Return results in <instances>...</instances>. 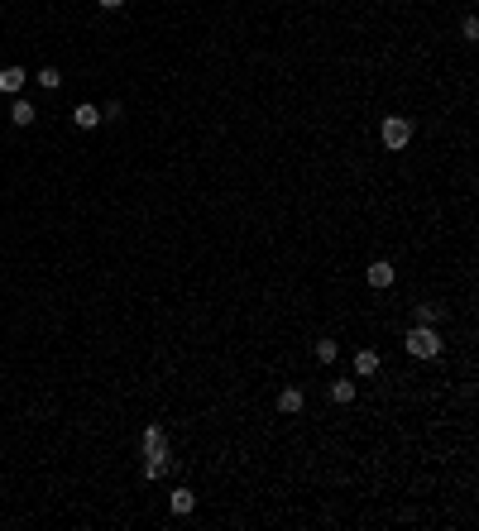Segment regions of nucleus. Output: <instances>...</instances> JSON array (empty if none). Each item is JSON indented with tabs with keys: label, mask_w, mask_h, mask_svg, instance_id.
<instances>
[{
	"label": "nucleus",
	"mask_w": 479,
	"mask_h": 531,
	"mask_svg": "<svg viewBox=\"0 0 479 531\" xmlns=\"http://www.w3.org/2000/svg\"><path fill=\"white\" fill-rule=\"evenodd\" d=\"M34 115H39V111H34L29 101H15V106H10V124H19V129H29Z\"/></svg>",
	"instance_id": "6e6552de"
},
{
	"label": "nucleus",
	"mask_w": 479,
	"mask_h": 531,
	"mask_svg": "<svg viewBox=\"0 0 479 531\" xmlns=\"http://www.w3.org/2000/svg\"><path fill=\"white\" fill-rule=\"evenodd\" d=\"M34 82L44 86V91H58V86H63V72H58V67H39V72H34Z\"/></svg>",
	"instance_id": "9b49d317"
},
{
	"label": "nucleus",
	"mask_w": 479,
	"mask_h": 531,
	"mask_svg": "<svg viewBox=\"0 0 479 531\" xmlns=\"http://www.w3.org/2000/svg\"><path fill=\"white\" fill-rule=\"evenodd\" d=\"M384 144H389V149H407V144H412V120L389 115V120H384Z\"/></svg>",
	"instance_id": "7ed1b4c3"
},
{
	"label": "nucleus",
	"mask_w": 479,
	"mask_h": 531,
	"mask_svg": "<svg viewBox=\"0 0 479 531\" xmlns=\"http://www.w3.org/2000/svg\"><path fill=\"white\" fill-rule=\"evenodd\" d=\"M72 124H77V129H96V124H101V106H91V101H82V106L72 111Z\"/></svg>",
	"instance_id": "39448f33"
},
{
	"label": "nucleus",
	"mask_w": 479,
	"mask_h": 531,
	"mask_svg": "<svg viewBox=\"0 0 479 531\" xmlns=\"http://www.w3.org/2000/svg\"><path fill=\"white\" fill-rule=\"evenodd\" d=\"M302 388H283V393H278V411H302Z\"/></svg>",
	"instance_id": "9d476101"
},
{
	"label": "nucleus",
	"mask_w": 479,
	"mask_h": 531,
	"mask_svg": "<svg viewBox=\"0 0 479 531\" xmlns=\"http://www.w3.org/2000/svg\"><path fill=\"white\" fill-rule=\"evenodd\" d=\"M412 316H417V326H436V321H441V307H436V302H422Z\"/></svg>",
	"instance_id": "f8f14e48"
},
{
	"label": "nucleus",
	"mask_w": 479,
	"mask_h": 531,
	"mask_svg": "<svg viewBox=\"0 0 479 531\" xmlns=\"http://www.w3.org/2000/svg\"><path fill=\"white\" fill-rule=\"evenodd\" d=\"M407 354L412 359H436L441 354V335L432 326H412L407 330Z\"/></svg>",
	"instance_id": "f03ea898"
},
{
	"label": "nucleus",
	"mask_w": 479,
	"mask_h": 531,
	"mask_svg": "<svg viewBox=\"0 0 479 531\" xmlns=\"http://www.w3.org/2000/svg\"><path fill=\"white\" fill-rule=\"evenodd\" d=\"M336 354H341L336 340H316V359H321V364H336Z\"/></svg>",
	"instance_id": "4468645a"
},
{
	"label": "nucleus",
	"mask_w": 479,
	"mask_h": 531,
	"mask_svg": "<svg viewBox=\"0 0 479 531\" xmlns=\"http://www.w3.org/2000/svg\"><path fill=\"white\" fill-rule=\"evenodd\" d=\"M168 436H163V426L159 421H149L144 426V479H163L168 474Z\"/></svg>",
	"instance_id": "f257e3e1"
},
{
	"label": "nucleus",
	"mask_w": 479,
	"mask_h": 531,
	"mask_svg": "<svg viewBox=\"0 0 479 531\" xmlns=\"http://www.w3.org/2000/svg\"><path fill=\"white\" fill-rule=\"evenodd\" d=\"M364 278H369V287H393V263H384V259H379V263H369V268H364Z\"/></svg>",
	"instance_id": "423d86ee"
},
{
	"label": "nucleus",
	"mask_w": 479,
	"mask_h": 531,
	"mask_svg": "<svg viewBox=\"0 0 479 531\" xmlns=\"http://www.w3.org/2000/svg\"><path fill=\"white\" fill-rule=\"evenodd\" d=\"M96 5H101V10H120L125 0H96Z\"/></svg>",
	"instance_id": "dca6fc26"
},
{
	"label": "nucleus",
	"mask_w": 479,
	"mask_h": 531,
	"mask_svg": "<svg viewBox=\"0 0 479 531\" xmlns=\"http://www.w3.org/2000/svg\"><path fill=\"white\" fill-rule=\"evenodd\" d=\"M168 507H173L177 517H187V512L197 507V493H192V489H173V498H168Z\"/></svg>",
	"instance_id": "0eeeda50"
},
{
	"label": "nucleus",
	"mask_w": 479,
	"mask_h": 531,
	"mask_svg": "<svg viewBox=\"0 0 479 531\" xmlns=\"http://www.w3.org/2000/svg\"><path fill=\"white\" fill-rule=\"evenodd\" d=\"M460 34H465V39H479V19H475V15H470V19L460 24Z\"/></svg>",
	"instance_id": "2eb2a0df"
},
{
	"label": "nucleus",
	"mask_w": 479,
	"mask_h": 531,
	"mask_svg": "<svg viewBox=\"0 0 479 531\" xmlns=\"http://www.w3.org/2000/svg\"><path fill=\"white\" fill-rule=\"evenodd\" d=\"M355 373H359V378L379 373V350H359V354H355Z\"/></svg>",
	"instance_id": "1a4fd4ad"
},
{
	"label": "nucleus",
	"mask_w": 479,
	"mask_h": 531,
	"mask_svg": "<svg viewBox=\"0 0 479 531\" xmlns=\"http://www.w3.org/2000/svg\"><path fill=\"white\" fill-rule=\"evenodd\" d=\"M24 82H29V72H24V67H0V91H5V96L24 91Z\"/></svg>",
	"instance_id": "20e7f679"
},
{
	"label": "nucleus",
	"mask_w": 479,
	"mask_h": 531,
	"mask_svg": "<svg viewBox=\"0 0 479 531\" xmlns=\"http://www.w3.org/2000/svg\"><path fill=\"white\" fill-rule=\"evenodd\" d=\"M331 402H355V383L336 378V383H331Z\"/></svg>",
	"instance_id": "ddd939ff"
}]
</instances>
